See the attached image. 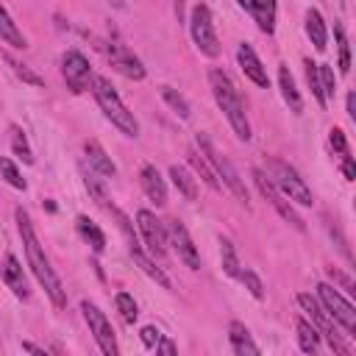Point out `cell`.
I'll use <instances>...</instances> for the list:
<instances>
[{"label":"cell","mask_w":356,"mask_h":356,"mask_svg":"<svg viewBox=\"0 0 356 356\" xmlns=\"http://www.w3.org/2000/svg\"><path fill=\"white\" fill-rule=\"evenodd\" d=\"M14 217H17V231H19V236H22V245H25L28 267L33 270L36 281L42 284V289L47 292V298L53 300V306H56V309H64V306H67V292H64L58 275L53 273L50 259L44 256V250H42V245H39V236H36V231H33L31 217H28L22 209H17Z\"/></svg>","instance_id":"obj_1"},{"label":"cell","mask_w":356,"mask_h":356,"mask_svg":"<svg viewBox=\"0 0 356 356\" xmlns=\"http://www.w3.org/2000/svg\"><path fill=\"white\" fill-rule=\"evenodd\" d=\"M209 86H211V95H214L220 111L225 114L228 125L234 128V134H236L242 142H248V139H250V122H248L245 103H242V97H239L234 81H231L222 70H211V72H209Z\"/></svg>","instance_id":"obj_2"},{"label":"cell","mask_w":356,"mask_h":356,"mask_svg":"<svg viewBox=\"0 0 356 356\" xmlns=\"http://www.w3.org/2000/svg\"><path fill=\"white\" fill-rule=\"evenodd\" d=\"M89 86H92V95H95L97 106L111 120V125L120 128V134H125V136H139V122H136L134 111H128V106L120 100V95L114 92V86L103 75H92V83Z\"/></svg>","instance_id":"obj_3"},{"label":"cell","mask_w":356,"mask_h":356,"mask_svg":"<svg viewBox=\"0 0 356 356\" xmlns=\"http://www.w3.org/2000/svg\"><path fill=\"white\" fill-rule=\"evenodd\" d=\"M197 147H200V153H203V159L211 164V170H214V175L217 178H222V184L234 192V197L248 209V189H245V181L239 178V172H236V167L231 164V159L225 156V153H220L217 147H214V142L206 136V134H197Z\"/></svg>","instance_id":"obj_4"},{"label":"cell","mask_w":356,"mask_h":356,"mask_svg":"<svg viewBox=\"0 0 356 356\" xmlns=\"http://www.w3.org/2000/svg\"><path fill=\"white\" fill-rule=\"evenodd\" d=\"M267 170H270V181L278 186V192L284 197H289L292 203L298 206H312L314 197H312V189L306 186V181L298 175V170L281 159H270L267 161Z\"/></svg>","instance_id":"obj_5"},{"label":"cell","mask_w":356,"mask_h":356,"mask_svg":"<svg viewBox=\"0 0 356 356\" xmlns=\"http://www.w3.org/2000/svg\"><path fill=\"white\" fill-rule=\"evenodd\" d=\"M298 306H300V309L309 314L312 325L320 331V337H325V339H328V345H331L337 353H350V345H345V339H342V334L337 331L334 320L328 317V312L323 309V303H320L314 295L300 292V295H298Z\"/></svg>","instance_id":"obj_6"},{"label":"cell","mask_w":356,"mask_h":356,"mask_svg":"<svg viewBox=\"0 0 356 356\" xmlns=\"http://www.w3.org/2000/svg\"><path fill=\"white\" fill-rule=\"evenodd\" d=\"M189 33H192L195 47L203 56H209V58L220 56V42H217V33H214V19H211L209 6L197 3L192 8V14H189Z\"/></svg>","instance_id":"obj_7"},{"label":"cell","mask_w":356,"mask_h":356,"mask_svg":"<svg viewBox=\"0 0 356 356\" xmlns=\"http://www.w3.org/2000/svg\"><path fill=\"white\" fill-rule=\"evenodd\" d=\"M317 300L323 303V309L328 312V317L334 323H339L350 337L356 334V309H353V303L342 292H337V286L317 284Z\"/></svg>","instance_id":"obj_8"},{"label":"cell","mask_w":356,"mask_h":356,"mask_svg":"<svg viewBox=\"0 0 356 356\" xmlns=\"http://www.w3.org/2000/svg\"><path fill=\"white\" fill-rule=\"evenodd\" d=\"M253 181H256V189L261 192V197L278 211V217L284 220V222H289L292 228H298V231H306V222L298 217V211L292 209V200L289 197H284L281 192H278V186L261 172V170H253Z\"/></svg>","instance_id":"obj_9"},{"label":"cell","mask_w":356,"mask_h":356,"mask_svg":"<svg viewBox=\"0 0 356 356\" xmlns=\"http://www.w3.org/2000/svg\"><path fill=\"white\" fill-rule=\"evenodd\" d=\"M81 312H83V320H86V325H89V331H92V337H95L100 353L117 356V339H114V328H111L108 317H106L92 300H83V303H81Z\"/></svg>","instance_id":"obj_10"},{"label":"cell","mask_w":356,"mask_h":356,"mask_svg":"<svg viewBox=\"0 0 356 356\" xmlns=\"http://www.w3.org/2000/svg\"><path fill=\"white\" fill-rule=\"evenodd\" d=\"M61 75L67 81V89L75 92V95H81L92 83V67L86 61V56L78 53V50H67L61 56Z\"/></svg>","instance_id":"obj_11"},{"label":"cell","mask_w":356,"mask_h":356,"mask_svg":"<svg viewBox=\"0 0 356 356\" xmlns=\"http://www.w3.org/2000/svg\"><path fill=\"white\" fill-rule=\"evenodd\" d=\"M167 245L175 248L178 259L189 270H200V253H197V248H195V242H192V236H189V231H186V225L181 220H170L167 222Z\"/></svg>","instance_id":"obj_12"},{"label":"cell","mask_w":356,"mask_h":356,"mask_svg":"<svg viewBox=\"0 0 356 356\" xmlns=\"http://www.w3.org/2000/svg\"><path fill=\"white\" fill-rule=\"evenodd\" d=\"M136 225H139V234H142L147 250L161 259V256L167 253V231H164L161 220H159L153 211L139 209V211H136Z\"/></svg>","instance_id":"obj_13"},{"label":"cell","mask_w":356,"mask_h":356,"mask_svg":"<svg viewBox=\"0 0 356 356\" xmlns=\"http://www.w3.org/2000/svg\"><path fill=\"white\" fill-rule=\"evenodd\" d=\"M103 50H106V56H108V61H111V67H114L117 72H122L125 78H134V81L145 78L142 61H139L125 44H103Z\"/></svg>","instance_id":"obj_14"},{"label":"cell","mask_w":356,"mask_h":356,"mask_svg":"<svg viewBox=\"0 0 356 356\" xmlns=\"http://www.w3.org/2000/svg\"><path fill=\"white\" fill-rule=\"evenodd\" d=\"M0 278L6 281V286L19 298V300H28L31 289H28V281H25V273H22V264L14 253H6L3 261H0Z\"/></svg>","instance_id":"obj_15"},{"label":"cell","mask_w":356,"mask_h":356,"mask_svg":"<svg viewBox=\"0 0 356 356\" xmlns=\"http://www.w3.org/2000/svg\"><path fill=\"white\" fill-rule=\"evenodd\" d=\"M236 61H239V67H242V72L256 83V86H261V89H267L270 86V78H267V70H264V64L259 61V56L253 53V47L248 44V42H242L239 47H236Z\"/></svg>","instance_id":"obj_16"},{"label":"cell","mask_w":356,"mask_h":356,"mask_svg":"<svg viewBox=\"0 0 356 356\" xmlns=\"http://www.w3.org/2000/svg\"><path fill=\"white\" fill-rule=\"evenodd\" d=\"M259 25L261 33L275 31V0H236Z\"/></svg>","instance_id":"obj_17"},{"label":"cell","mask_w":356,"mask_h":356,"mask_svg":"<svg viewBox=\"0 0 356 356\" xmlns=\"http://www.w3.org/2000/svg\"><path fill=\"white\" fill-rule=\"evenodd\" d=\"M83 150H86L89 167H92L97 175H103V178H114V175H117V164H114L111 156L100 147L97 139H86V142H83Z\"/></svg>","instance_id":"obj_18"},{"label":"cell","mask_w":356,"mask_h":356,"mask_svg":"<svg viewBox=\"0 0 356 356\" xmlns=\"http://www.w3.org/2000/svg\"><path fill=\"white\" fill-rule=\"evenodd\" d=\"M139 181H142L145 195H147L156 206H164V203H167V186H164V178L159 175V170H156L153 164H145V167H142Z\"/></svg>","instance_id":"obj_19"},{"label":"cell","mask_w":356,"mask_h":356,"mask_svg":"<svg viewBox=\"0 0 356 356\" xmlns=\"http://www.w3.org/2000/svg\"><path fill=\"white\" fill-rule=\"evenodd\" d=\"M228 342H231V348H234L236 356H259V345L250 339V331L239 320H231V325H228Z\"/></svg>","instance_id":"obj_20"},{"label":"cell","mask_w":356,"mask_h":356,"mask_svg":"<svg viewBox=\"0 0 356 356\" xmlns=\"http://www.w3.org/2000/svg\"><path fill=\"white\" fill-rule=\"evenodd\" d=\"M306 33H309V39H312V44L317 50H325V44H328V28H325V19H323V14L317 8H309L306 11Z\"/></svg>","instance_id":"obj_21"},{"label":"cell","mask_w":356,"mask_h":356,"mask_svg":"<svg viewBox=\"0 0 356 356\" xmlns=\"http://www.w3.org/2000/svg\"><path fill=\"white\" fill-rule=\"evenodd\" d=\"M278 86H281V95H284L286 106H289L295 114H300V111H303V97H300L298 86H295V78H292L289 67H281V70H278Z\"/></svg>","instance_id":"obj_22"},{"label":"cell","mask_w":356,"mask_h":356,"mask_svg":"<svg viewBox=\"0 0 356 356\" xmlns=\"http://www.w3.org/2000/svg\"><path fill=\"white\" fill-rule=\"evenodd\" d=\"M131 256H134V261L142 267V273H145V275H150V278H153L159 286H164V289H172V284H170V278L164 275V270H161V267H156V261H153L150 256H145L139 245H131Z\"/></svg>","instance_id":"obj_23"},{"label":"cell","mask_w":356,"mask_h":356,"mask_svg":"<svg viewBox=\"0 0 356 356\" xmlns=\"http://www.w3.org/2000/svg\"><path fill=\"white\" fill-rule=\"evenodd\" d=\"M0 39L6 42V44H11V47H17V50H22V47H28V39L22 36V31L17 28V22L11 19V14L0 6Z\"/></svg>","instance_id":"obj_24"},{"label":"cell","mask_w":356,"mask_h":356,"mask_svg":"<svg viewBox=\"0 0 356 356\" xmlns=\"http://www.w3.org/2000/svg\"><path fill=\"white\" fill-rule=\"evenodd\" d=\"M295 328H298V345L303 353H317L320 350V331L306 320V317H298L295 320Z\"/></svg>","instance_id":"obj_25"},{"label":"cell","mask_w":356,"mask_h":356,"mask_svg":"<svg viewBox=\"0 0 356 356\" xmlns=\"http://www.w3.org/2000/svg\"><path fill=\"white\" fill-rule=\"evenodd\" d=\"M75 225H78V234L83 236V242H89L95 253H103V248H106V234H103L86 214H81V217L75 220Z\"/></svg>","instance_id":"obj_26"},{"label":"cell","mask_w":356,"mask_h":356,"mask_svg":"<svg viewBox=\"0 0 356 356\" xmlns=\"http://www.w3.org/2000/svg\"><path fill=\"white\" fill-rule=\"evenodd\" d=\"M170 178H172V184H175V189L186 197V200H195L197 197V184H195V178L184 170V167H178V164H172L170 167Z\"/></svg>","instance_id":"obj_27"},{"label":"cell","mask_w":356,"mask_h":356,"mask_svg":"<svg viewBox=\"0 0 356 356\" xmlns=\"http://www.w3.org/2000/svg\"><path fill=\"white\" fill-rule=\"evenodd\" d=\"M8 134H11V150H14V156L22 159L25 164H33V150H31V145L25 139V131L19 125H11Z\"/></svg>","instance_id":"obj_28"},{"label":"cell","mask_w":356,"mask_h":356,"mask_svg":"<svg viewBox=\"0 0 356 356\" xmlns=\"http://www.w3.org/2000/svg\"><path fill=\"white\" fill-rule=\"evenodd\" d=\"M186 159H189V164H192V167L200 172V178H203V181H206L211 189H220V186H222V184H220V178L214 175L211 164L203 159V153H195V150H189V153H186Z\"/></svg>","instance_id":"obj_29"},{"label":"cell","mask_w":356,"mask_h":356,"mask_svg":"<svg viewBox=\"0 0 356 356\" xmlns=\"http://www.w3.org/2000/svg\"><path fill=\"white\" fill-rule=\"evenodd\" d=\"M159 92H161V97L167 100V106H170L181 120H186V117H189V103H186V97H184L178 89H172V86H167V83H164V86H159Z\"/></svg>","instance_id":"obj_30"},{"label":"cell","mask_w":356,"mask_h":356,"mask_svg":"<svg viewBox=\"0 0 356 356\" xmlns=\"http://www.w3.org/2000/svg\"><path fill=\"white\" fill-rule=\"evenodd\" d=\"M220 256H222V270H225V275L236 278V273H239V259H236L234 242H231L228 236H220Z\"/></svg>","instance_id":"obj_31"},{"label":"cell","mask_w":356,"mask_h":356,"mask_svg":"<svg viewBox=\"0 0 356 356\" xmlns=\"http://www.w3.org/2000/svg\"><path fill=\"white\" fill-rule=\"evenodd\" d=\"M114 306H117V312H120V317L131 325V323H136V317H139V309H136V300L128 295V292H117L114 295Z\"/></svg>","instance_id":"obj_32"},{"label":"cell","mask_w":356,"mask_h":356,"mask_svg":"<svg viewBox=\"0 0 356 356\" xmlns=\"http://www.w3.org/2000/svg\"><path fill=\"white\" fill-rule=\"evenodd\" d=\"M3 58H6L8 64H11V70H14V75H17V78H22L25 83H31V86H44V81H42V75H36V72H33V70H31L28 64H22V61H17V58H14V56H8V53H6Z\"/></svg>","instance_id":"obj_33"},{"label":"cell","mask_w":356,"mask_h":356,"mask_svg":"<svg viewBox=\"0 0 356 356\" xmlns=\"http://www.w3.org/2000/svg\"><path fill=\"white\" fill-rule=\"evenodd\" d=\"M334 36H337V50H339V72L348 75L350 72V47H348L342 25H334Z\"/></svg>","instance_id":"obj_34"},{"label":"cell","mask_w":356,"mask_h":356,"mask_svg":"<svg viewBox=\"0 0 356 356\" xmlns=\"http://www.w3.org/2000/svg\"><path fill=\"white\" fill-rule=\"evenodd\" d=\"M306 81H309V89L314 95V100L320 106H328V97L323 95V86H320V75H317V64L312 58H306Z\"/></svg>","instance_id":"obj_35"},{"label":"cell","mask_w":356,"mask_h":356,"mask_svg":"<svg viewBox=\"0 0 356 356\" xmlns=\"http://www.w3.org/2000/svg\"><path fill=\"white\" fill-rule=\"evenodd\" d=\"M236 278H239V281L245 284V289H248V292H250L253 298H259V300L264 298V284H261V278H259V275H256L253 270H248V267L242 270V267H239V273H236Z\"/></svg>","instance_id":"obj_36"},{"label":"cell","mask_w":356,"mask_h":356,"mask_svg":"<svg viewBox=\"0 0 356 356\" xmlns=\"http://www.w3.org/2000/svg\"><path fill=\"white\" fill-rule=\"evenodd\" d=\"M0 172H3V178H6L8 186H14V189H25V186H28L25 178L19 175V170H17V164H14L11 159H0Z\"/></svg>","instance_id":"obj_37"},{"label":"cell","mask_w":356,"mask_h":356,"mask_svg":"<svg viewBox=\"0 0 356 356\" xmlns=\"http://www.w3.org/2000/svg\"><path fill=\"white\" fill-rule=\"evenodd\" d=\"M83 186H86V192L95 197V203L106 206V189H103V184L97 181L95 172H86V170H83Z\"/></svg>","instance_id":"obj_38"},{"label":"cell","mask_w":356,"mask_h":356,"mask_svg":"<svg viewBox=\"0 0 356 356\" xmlns=\"http://www.w3.org/2000/svg\"><path fill=\"white\" fill-rule=\"evenodd\" d=\"M317 75H320L323 95H325V97H334V92H337V78H334V70H331L328 64H317Z\"/></svg>","instance_id":"obj_39"},{"label":"cell","mask_w":356,"mask_h":356,"mask_svg":"<svg viewBox=\"0 0 356 356\" xmlns=\"http://www.w3.org/2000/svg\"><path fill=\"white\" fill-rule=\"evenodd\" d=\"M328 145H331V150H337L339 156L350 153V150H348V139H345V131H342V128H331V131H328Z\"/></svg>","instance_id":"obj_40"},{"label":"cell","mask_w":356,"mask_h":356,"mask_svg":"<svg viewBox=\"0 0 356 356\" xmlns=\"http://www.w3.org/2000/svg\"><path fill=\"white\" fill-rule=\"evenodd\" d=\"M139 337H142V345H145V348H156V342L161 339V331H159L156 325H145V328L139 331Z\"/></svg>","instance_id":"obj_41"},{"label":"cell","mask_w":356,"mask_h":356,"mask_svg":"<svg viewBox=\"0 0 356 356\" xmlns=\"http://www.w3.org/2000/svg\"><path fill=\"white\" fill-rule=\"evenodd\" d=\"M328 278H331L334 284H339V286H342L345 292H356V289H353V281H350V278H348L345 273H339L337 267H328Z\"/></svg>","instance_id":"obj_42"},{"label":"cell","mask_w":356,"mask_h":356,"mask_svg":"<svg viewBox=\"0 0 356 356\" xmlns=\"http://www.w3.org/2000/svg\"><path fill=\"white\" fill-rule=\"evenodd\" d=\"M342 172H345V178H348V181H353V178H356V167H353V156H350V153H345V156H342Z\"/></svg>","instance_id":"obj_43"},{"label":"cell","mask_w":356,"mask_h":356,"mask_svg":"<svg viewBox=\"0 0 356 356\" xmlns=\"http://www.w3.org/2000/svg\"><path fill=\"white\" fill-rule=\"evenodd\" d=\"M175 350H178V348H175L170 339H164V337L156 342V353H175Z\"/></svg>","instance_id":"obj_44"},{"label":"cell","mask_w":356,"mask_h":356,"mask_svg":"<svg viewBox=\"0 0 356 356\" xmlns=\"http://www.w3.org/2000/svg\"><path fill=\"white\" fill-rule=\"evenodd\" d=\"M348 117L356 120V95H353V92L348 95Z\"/></svg>","instance_id":"obj_45"},{"label":"cell","mask_w":356,"mask_h":356,"mask_svg":"<svg viewBox=\"0 0 356 356\" xmlns=\"http://www.w3.org/2000/svg\"><path fill=\"white\" fill-rule=\"evenodd\" d=\"M22 350H31V353L44 356V348H39V345H33V342H22Z\"/></svg>","instance_id":"obj_46"}]
</instances>
